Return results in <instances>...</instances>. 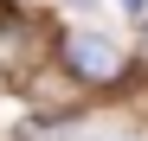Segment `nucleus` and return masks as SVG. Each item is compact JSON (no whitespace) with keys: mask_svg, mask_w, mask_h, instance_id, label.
<instances>
[{"mask_svg":"<svg viewBox=\"0 0 148 141\" xmlns=\"http://www.w3.org/2000/svg\"><path fill=\"white\" fill-rule=\"evenodd\" d=\"M64 58H71V70H84V77H116L122 70V52L110 39H97V32H71L64 39Z\"/></svg>","mask_w":148,"mask_h":141,"instance_id":"1","label":"nucleus"},{"mask_svg":"<svg viewBox=\"0 0 148 141\" xmlns=\"http://www.w3.org/2000/svg\"><path fill=\"white\" fill-rule=\"evenodd\" d=\"M26 19H19L13 7H0V70H7V64H19V58H26Z\"/></svg>","mask_w":148,"mask_h":141,"instance_id":"2","label":"nucleus"}]
</instances>
